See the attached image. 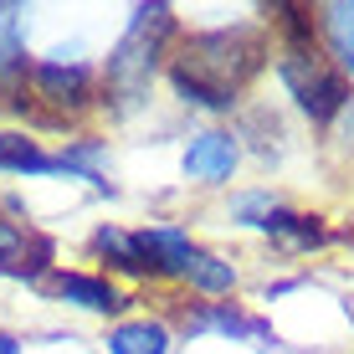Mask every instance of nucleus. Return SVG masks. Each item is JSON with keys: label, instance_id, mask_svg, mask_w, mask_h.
Instances as JSON below:
<instances>
[{"label": "nucleus", "instance_id": "0eeeda50", "mask_svg": "<svg viewBox=\"0 0 354 354\" xmlns=\"http://www.w3.org/2000/svg\"><path fill=\"white\" fill-rule=\"evenodd\" d=\"M139 241H144V252H149L154 277H175V283H185V277L195 272V262L205 257V247L190 236L185 226H175V221L144 226V231H139Z\"/></svg>", "mask_w": 354, "mask_h": 354}, {"label": "nucleus", "instance_id": "2eb2a0df", "mask_svg": "<svg viewBox=\"0 0 354 354\" xmlns=\"http://www.w3.org/2000/svg\"><path fill=\"white\" fill-rule=\"evenodd\" d=\"M319 36H324V52L339 62V72L354 82V0H334L319 10Z\"/></svg>", "mask_w": 354, "mask_h": 354}, {"label": "nucleus", "instance_id": "1a4fd4ad", "mask_svg": "<svg viewBox=\"0 0 354 354\" xmlns=\"http://www.w3.org/2000/svg\"><path fill=\"white\" fill-rule=\"evenodd\" d=\"M31 77V57H26V10L21 6H0V93L21 97Z\"/></svg>", "mask_w": 354, "mask_h": 354}, {"label": "nucleus", "instance_id": "9b49d317", "mask_svg": "<svg viewBox=\"0 0 354 354\" xmlns=\"http://www.w3.org/2000/svg\"><path fill=\"white\" fill-rule=\"evenodd\" d=\"M262 236H272L277 247H288V252H319L328 247V226H324V216H308V211H292V205L277 201L272 211H267V221L257 226Z\"/></svg>", "mask_w": 354, "mask_h": 354}, {"label": "nucleus", "instance_id": "6ab92c4d", "mask_svg": "<svg viewBox=\"0 0 354 354\" xmlns=\"http://www.w3.org/2000/svg\"><path fill=\"white\" fill-rule=\"evenodd\" d=\"M339 124H344V139H349V149H354V103L344 108V118H339Z\"/></svg>", "mask_w": 354, "mask_h": 354}, {"label": "nucleus", "instance_id": "a211bd4d", "mask_svg": "<svg viewBox=\"0 0 354 354\" xmlns=\"http://www.w3.org/2000/svg\"><path fill=\"white\" fill-rule=\"evenodd\" d=\"M0 354H21V339L6 334V328H0Z\"/></svg>", "mask_w": 354, "mask_h": 354}, {"label": "nucleus", "instance_id": "dca6fc26", "mask_svg": "<svg viewBox=\"0 0 354 354\" xmlns=\"http://www.w3.org/2000/svg\"><path fill=\"white\" fill-rule=\"evenodd\" d=\"M185 283H190L195 292H205V298H231V292H236V283H241V272H236V267H231L226 257L205 252V257L195 262V272L185 277Z\"/></svg>", "mask_w": 354, "mask_h": 354}, {"label": "nucleus", "instance_id": "7ed1b4c3", "mask_svg": "<svg viewBox=\"0 0 354 354\" xmlns=\"http://www.w3.org/2000/svg\"><path fill=\"white\" fill-rule=\"evenodd\" d=\"M175 36H180V26H175V10L169 6H139L129 16V31L118 36V46L103 62V103L113 113L144 108V97L154 88V72H160Z\"/></svg>", "mask_w": 354, "mask_h": 354}, {"label": "nucleus", "instance_id": "f257e3e1", "mask_svg": "<svg viewBox=\"0 0 354 354\" xmlns=\"http://www.w3.org/2000/svg\"><path fill=\"white\" fill-rule=\"evenodd\" d=\"M267 62V26H211L180 36V52L169 57V88L185 108L231 113L241 88Z\"/></svg>", "mask_w": 354, "mask_h": 354}, {"label": "nucleus", "instance_id": "423d86ee", "mask_svg": "<svg viewBox=\"0 0 354 354\" xmlns=\"http://www.w3.org/2000/svg\"><path fill=\"white\" fill-rule=\"evenodd\" d=\"M241 165V139L231 129H201L185 144V180L195 185H231Z\"/></svg>", "mask_w": 354, "mask_h": 354}, {"label": "nucleus", "instance_id": "f03ea898", "mask_svg": "<svg viewBox=\"0 0 354 354\" xmlns=\"http://www.w3.org/2000/svg\"><path fill=\"white\" fill-rule=\"evenodd\" d=\"M272 26H277V82H283V93L292 97V108H298L308 124H339L344 118V108L354 103V93H349V77L339 72V62L319 46V26H313V16H303V10H292V6H277V16H272Z\"/></svg>", "mask_w": 354, "mask_h": 354}, {"label": "nucleus", "instance_id": "6e6552de", "mask_svg": "<svg viewBox=\"0 0 354 354\" xmlns=\"http://www.w3.org/2000/svg\"><path fill=\"white\" fill-rule=\"evenodd\" d=\"M52 292L62 303H72V308H82V313H124L129 308V292L113 283L108 272H57L52 277Z\"/></svg>", "mask_w": 354, "mask_h": 354}, {"label": "nucleus", "instance_id": "ddd939ff", "mask_svg": "<svg viewBox=\"0 0 354 354\" xmlns=\"http://www.w3.org/2000/svg\"><path fill=\"white\" fill-rule=\"evenodd\" d=\"M0 169L26 175V180H46V175H62V160L52 149H41V139H31V133L0 129Z\"/></svg>", "mask_w": 354, "mask_h": 354}, {"label": "nucleus", "instance_id": "9d476101", "mask_svg": "<svg viewBox=\"0 0 354 354\" xmlns=\"http://www.w3.org/2000/svg\"><path fill=\"white\" fill-rule=\"evenodd\" d=\"M88 247H93V257H103V262H108V272H124V277H154L149 252H144L139 231H124V226L103 221V226H93Z\"/></svg>", "mask_w": 354, "mask_h": 354}, {"label": "nucleus", "instance_id": "39448f33", "mask_svg": "<svg viewBox=\"0 0 354 354\" xmlns=\"http://www.w3.org/2000/svg\"><path fill=\"white\" fill-rule=\"evenodd\" d=\"M185 334H221V339H236V344H257V349H277V334L272 324L257 319V313L236 308V303H195L185 313Z\"/></svg>", "mask_w": 354, "mask_h": 354}, {"label": "nucleus", "instance_id": "4468645a", "mask_svg": "<svg viewBox=\"0 0 354 354\" xmlns=\"http://www.w3.org/2000/svg\"><path fill=\"white\" fill-rule=\"evenodd\" d=\"M108 354H175V328L165 319H124L108 328Z\"/></svg>", "mask_w": 354, "mask_h": 354}, {"label": "nucleus", "instance_id": "f3484780", "mask_svg": "<svg viewBox=\"0 0 354 354\" xmlns=\"http://www.w3.org/2000/svg\"><path fill=\"white\" fill-rule=\"evenodd\" d=\"M272 205H277V195H272V190H241L236 201H231V221L257 231V226L267 221V211H272Z\"/></svg>", "mask_w": 354, "mask_h": 354}, {"label": "nucleus", "instance_id": "20e7f679", "mask_svg": "<svg viewBox=\"0 0 354 354\" xmlns=\"http://www.w3.org/2000/svg\"><path fill=\"white\" fill-rule=\"evenodd\" d=\"M26 93H31V108H52L57 118H77L97 103V67L82 62V57H67V52H52L41 62H31V77H26Z\"/></svg>", "mask_w": 354, "mask_h": 354}, {"label": "nucleus", "instance_id": "f8f14e48", "mask_svg": "<svg viewBox=\"0 0 354 354\" xmlns=\"http://www.w3.org/2000/svg\"><path fill=\"white\" fill-rule=\"evenodd\" d=\"M52 262V241H41L31 226L0 216V277H31Z\"/></svg>", "mask_w": 354, "mask_h": 354}]
</instances>
